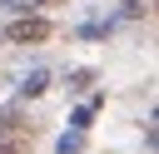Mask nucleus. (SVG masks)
<instances>
[{"label": "nucleus", "instance_id": "3", "mask_svg": "<svg viewBox=\"0 0 159 154\" xmlns=\"http://www.w3.org/2000/svg\"><path fill=\"white\" fill-rule=\"evenodd\" d=\"M45 84H50V75H45V70H30V75L20 79V94H40Z\"/></svg>", "mask_w": 159, "mask_h": 154}, {"label": "nucleus", "instance_id": "5", "mask_svg": "<svg viewBox=\"0 0 159 154\" xmlns=\"http://www.w3.org/2000/svg\"><path fill=\"white\" fill-rule=\"evenodd\" d=\"M0 154H25V144H15V139H5V144H0Z\"/></svg>", "mask_w": 159, "mask_h": 154}, {"label": "nucleus", "instance_id": "4", "mask_svg": "<svg viewBox=\"0 0 159 154\" xmlns=\"http://www.w3.org/2000/svg\"><path fill=\"white\" fill-rule=\"evenodd\" d=\"M89 119H94V104H80V109H75V114H70V124H75V129H84V124H89Z\"/></svg>", "mask_w": 159, "mask_h": 154}, {"label": "nucleus", "instance_id": "2", "mask_svg": "<svg viewBox=\"0 0 159 154\" xmlns=\"http://www.w3.org/2000/svg\"><path fill=\"white\" fill-rule=\"evenodd\" d=\"M84 149V129H70V134H60V144H55V154H80Z\"/></svg>", "mask_w": 159, "mask_h": 154}, {"label": "nucleus", "instance_id": "7", "mask_svg": "<svg viewBox=\"0 0 159 154\" xmlns=\"http://www.w3.org/2000/svg\"><path fill=\"white\" fill-rule=\"evenodd\" d=\"M0 129H5V119H0Z\"/></svg>", "mask_w": 159, "mask_h": 154}, {"label": "nucleus", "instance_id": "1", "mask_svg": "<svg viewBox=\"0 0 159 154\" xmlns=\"http://www.w3.org/2000/svg\"><path fill=\"white\" fill-rule=\"evenodd\" d=\"M5 35H10L15 45H40V40H50V20H35V15H30V20H15Z\"/></svg>", "mask_w": 159, "mask_h": 154}, {"label": "nucleus", "instance_id": "6", "mask_svg": "<svg viewBox=\"0 0 159 154\" xmlns=\"http://www.w3.org/2000/svg\"><path fill=\"white\" fill-rule=\"evenodd\" d=\"M20 5H25V0H0V10H20Z\"/></svg>", "mask_w": 159, "mask_h": 154}]
</instances>
